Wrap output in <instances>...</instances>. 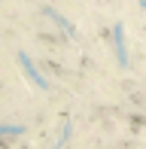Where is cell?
Masks as SVG:
<instances>
[{
	"mask_svg": "<svg viewBox=\"0 0 146 149\" xmlns=\"http://www.w3.org/2000/svg\"><path fill=\"white\" fill-rule=\"evenodd\" d=\"M113 46H116L119 64H122V67H128V49H125V24H116V28H113Z\"/></svg>",
	"mask_w": 146,
	"mask_h": 149,
	"instance_id": "obj_1",
	"label": "cell"
},
{
	"mask_svg": "<svg viewBox=\"0 0 146 149\" xmlns=\"http://www.w3.org/2000/svg\"><path fill=\"white\" fill-rule=\"evenodd\" d=\"M18 61H22V67H24V73H28V76H31V82H34L37 88H49V82H46V79H43V76H40V73H37V67H34V61H31L28 55H24V52H22V55H18Z\"/></svg>",
	"mask_w": 146,
	"mask_h": 149,
	"instance_id": "obj_2",
	"label": "cell"
},
{
	"mask_svg": "<svg viewBox=\"0 0 146 149\" xmlns=\"http://www.w3.org/2000/svg\"><path fill=\"white\" fill-rule=\"evenodd\" d=\"M43 12H46V15H49V18H52V22H55V24H58V28H61L64 33H67L70 40H76V28H73V24L67 22V18H61V15H58V12H55V9H52V6H46Z\"/></svg>",
	"mask_w": 146,
	"mask_h": 149,
	"instance_id": "obj_3",
	"label": "cell"
},
{
	"mask_svg": "<svg viewBox=\"0 0 146 149\" xmlns=\"http://www.w3.org/2000/svg\"><path fill=\"white\" fill-rule=\"evenodd\" d=\"M24 131V125H3V134L6 137H15V134H22Z\"/></svg>",
	"mask_w": 146,
	"mask_h": 149,
	"instance_id": "obj_4",
	"label": "cell"
},
{
	"mask_svg": "<svg viewBox=\"0 0 146 149\" xmlns=\"http://www.w3.org/2000/svg\"><path fill=\"white\" fill-rule=\"evenodd\" d=\"M70 140V125H64V131H61V140H58V146H52V149H61L64 143Z\"/></svg>",
	"mask_w": 146,
	"mask_h": 149,
	"instance_id": "obj_5",
	"label": "cell"
},
{
	"mask_svg": "<svg viewBox=\"0 0 146 149\" xmlns=\"http://www.w3.org/2000/svg\"><path fill=\"white\" fill-rule=\"evenodd\" d=\"M140 6H143V9H146V0H140Z\"/></svg>",
	"mask_w": 146,
	"mask_h": 149,
	"instance_id": "obj_6",
	"label": "cell"
}]
</instances>
